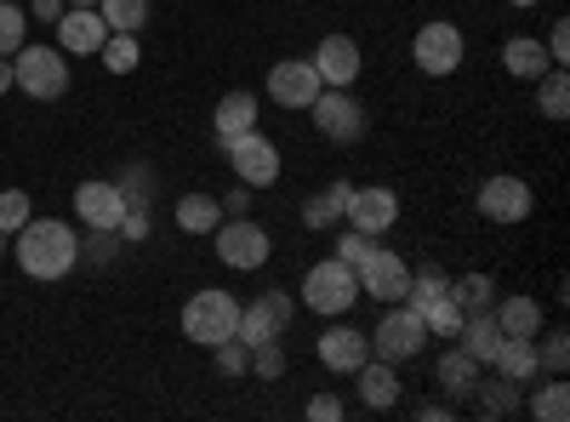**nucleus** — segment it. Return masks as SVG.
Returning <instances> with one entry per match:
<instances>
[{
  "label": "nucleus",
  "mask_w": 570,
  "mask_h": 422,
  "mask_svg": "<svg viewBox=\"0 0 570 422\" xmlns=\"http://www.w3.org/2000/svg\"><path fill=\"white\" fill-rule=\"evenodd\" d=\"M18 268L29 279H63L75 263H80V234L63 223V217H29L18 228Z\"/></svg>",
  "instance_id": "1"
},
{
  "label": "nucleus",
  "mask_w": 570,
  "mask_h": 422,
  "mask_svg": "<svg viewBox=\"0 0 570 422\" xmlns=\"http://www.w3.org/2000/svg\"><path fill=\"white\" fill-rule=\"evenodd\" d=\"M69 52L63 46H18L12 52V86L29 91L35 104H58L69 91Z\"/></svg>",
  "instance_id": "2"
},
{
  "label": "nucleus",
  "mask_w": 570,
  "mask_h": 422,
  "mask_svg": "<svg viewBox=\"0 0 570 422\" xmlns=\"http://www.w3.org/2000/svg\"><path fill=\"white\" fill-rule=\"evenodd\" d=\"M234 325H240V303H234L228 292H195L183 303V337L200 343V349H217L223 337H234Z\"/></svg>",
  "instance_id": "3"
},
{
  "label": "nucleus",
  "mask_w": 570,
  "mask_h": 422,
  "mask_svg": "<svg viewBox=\"0 0 570 422\" xmlns=\"http://www.w3.org/2000/svg\"><path fill=\"white\" fill-rule=\"evenodd\" d=\"M428 349V325L411 303H389V314L376 320V332H371V354L376 360H389V365H405Z\"/></svg>",
  "instance_id": "4"
},
{
  "label": "nucleus",
  "mask_w": 570,
  "mask_h": 422,
  "mask_svg": "<svg viewBox=\"0 0 570 422\" xmlns=\"http://www.w3.org/2000/svg\"><path fill=\"white\" fill-rule=\"evenodd\" d=\"M354 297H360V279H354V268L343 257H325V263H314L303 274V303L314 314H348Z\"/></svg>",
  "instance_id": "5"
},
{
  "label": "nucleus",
  "mask_w": 570,
  "mask_h": 422,
  "mask_svg": "<svg viewBox=\"0 0 570 422\" xmlns=\"http://www.w3.org/2000/svg\"><path fill=\"white\" fill-rule=\"evenodd\" d=\"M234 177L246 183V189H268V183H279V149H274V137H263L257 126L240 131V137H228L223 144Z\"/></svg>",
  "instance_id": "6"
},
{
  "label": "nucleus",
  "mask_w": 570,
  "mask_h": 422,
  "mask_svg": "<svg viewBox=\"0 0 570 422\" xmlns=\"http://www.w3.org/2000/svg\"><path fill=\"white\" fill-rule=\"evenodd\" d=\"M354 279H360V297H376L389 308V303H405V292H411V263L389 246H371V257L354 268Z\"/></svg>",
  "instance_id": "7"
},
{
  "label": "nucleus",
  "mask_w": 570,
  "mask_h": 422,
  "mask_svg": "<svg viewBox=\"0 0 570 422\" xmlns=\"http://www.w3.org/2000/svg\"><path fill=\"white\" fill-rule=\"evenodd\" d=\"M462 52H468V40H462V29L445 23V18L422 23V29H416V46H411L416 69L434 75V80H440V75H456V69H462Z\"/></svg>",
  "instance_id": "8"
},
{
  "label": "nucleus",
  "mask_w": 570,
  "mask_h": 422,
  "mask_svg": "<svg viewBox=\"0 0 570 422\" xmlns=\"http://www.w3.org/2000/svg\"><path fill=\"white\" fill-rule=\"evenodd\" d=\"M212 234H217V257H223L228 268H263L268 252H274L268 228L252 223V217H228V223H217Z\"/></svg>",
  "instance_id": "9"
},
{
  "label": "nucleus",
  "mask_w": 570,
  "mask_h": 422,
  "mask_svg": "<svg viewBox=\"0 0 570 422\" xmlns=\"http://www.w3.org/2000/svg\"><path fill=\"white\" fill-rule=\"evenodd\" d=\"M292 314H297V303L285 297V292H263L257 303H246V308H240V325H234V337H240L246 349L274 343V337H285V325H292Z\"/></svg>",
  "instance_id": "10"
},
{
  "label": "nucleus",
  "mask_w": 570,
  "mask_h": 422,
  "mask_svg": "<svg viewBox=\"0 0 570 422\" xmlns=\"http://www.w3.org/2000/svg\"><path fill=\"white\" fill-rule=\"evenodd\" d=\"M308 120L320 126V137H331V144H354V137L365 131V115H360V104L348 98L343 86H325L320 98L308 104Z\"/></svg>",
  "instance_id": "11"
},
{
  "label": "nucleus",
  "mask_w": 570,
  "mask_h": 422,
  "mask_svg": "<svg viewBox=\"0 0 570 422\" xmlns=\"http://www.w3.org/2000/svg\"><path fill=\"white\" fill-rule=\"evenodd\" d=\"M320 91H325V80L314 75L308 58H279V63L268 69V98H274L279 109H308Z\"/></svg>",
  "instance_id": "12"
},
{
  "label": "nucleus",
  "mask_w": 570,
  "mask_h": 422,
  "mask_svg": "<svg viewBox=\"0 0 570 422\" xmlns=\"http://www.w3.org/2000/svg\"><path fill=\"white\" fill-rule=\"evenodd\" d=\"M480 212H485L491 223H525V217L537 212V195H531L525 177H485Z\"/></svg>",
  "instance_id": "13"
},
{
  "label": "nucleus",
  "mask_w": 570,
  "mask_h": 422,
  "mask_svg": "<svg viewBox=\"0 0 570 422\" xmlns=\"http://www.w3.org/2000/svg\"><path fill=\"white\" fill-rule=\"evenodd\" d=\"M348 228H365V234H389L400 223V195L383 189V183H371V189H354L348 206H343Z\"/></svg>",
  "instance_id": "14"
},
{
  "label": "nucleus",
  "mask_w": 570,
  "mask_h": 422,
  "mask_svg": "<svg viewBox=\"0 0 570 422\" xmlns=\"http://www.w3.org/2000/svg\"><path fill=\"white\" fill-rule=\"evenodd\" d=\"M308 63H314V75H320L325 86H343V91H348V86L360 80V40H354V35H325L320 52H314Z\"/></svg>",
  "instance_id": "15"
},
{
  "label": "nucleus",
  "mask_w": 570,
  "mask_h": 422,
  "mask_svg": "<svg viewBox=\"0 0 570 422\" xmlns=\"http://www.w3.org/2000/svg\"><path fill=\"white\" fill-rule=\"evenodd\" d=\"M75 212L86 228H120L126 217V195H120V183H104V177H91L75 189Z\"/></svg>",
  "instance_id": "16"
},
{
  "label": "nucleus",
  "mask_w": 570,
  "mask_h": 422,
  "mask_svg": "<svg viewBox=\"0 0 570 422\" xmlns=\"http://www.w3.org/2000/svg\"><path fill=\"white\" fill-rule=\"evenodd\" d=\"M104 40H109V23H104L98 7H63V18H58V46H63V52L91 58Z\"/></svg>",
  "instance_id": "17"
},
{
  "label": "nucleus",
  "mask_w": 570,
  "mask_h": 422,
  "mask_svg": "<svg viewBox=\"0 0 570 422\" xmlns=\"http://www.w3.org/2000/svg\"><path fill=\"white\" fill-rule=\"evenodd\" d=\"M365 360H371V337L354 332V325H331V332L320 337V365H325V371H343V377H354Z\"/></svg>",
  "instance_id": "18"
},
{
  "label": "nucleus",
  "mask_w": 570,
  "mask_h": 422,
  "mask_svg": "<svg viewBox=\"0 0 570 422\" xmlns=\"http://www.w3.org/2000/svg\"><path fill=\"white\" fill-rule=\"evenodd\" d=\"M354 383H360V400L371 405V411H389V405H400V371L389 365V360H365L360 371H354Z\"/></svg>",
  "instance_id": "19"
},
{
  "label": "nucleus",
  "mask_w": 570,
  "mask_h": 422,
  "mask_svg": "<svg viewBox=\"0 0 570 422\" xmlns=\"http://www.w3.org/2000/svg\"><path fill=\"white\" fill-rule=\"evenodd\" d=\"M257 115H263V104L252 98V91H223V98H217V115H212L217 144H228V137L252 131V126H257Z\"/></svg>",
  "instance_id": "20"
},
{
  "label": "nucleus",
  "mask_w": 570,
  "mask_h": 422,
  "mask_svg": "<svg viewBox=\"0 0 570 422\" xmlns=\"http://www.w3.org/2000/svg\"><path fill=\"white\" fill-rule=\"evenodd\" d=\"M497 343H502V325H497L491 308H485V314H462V325H456V349H462V354H473L480 365H491Z\"/></svg>",
  "instance_id": "21"
},
{
  "label": "nucleus",
  "mask_w": 570,
  "mask_h": 422,
  "mask_svg": "<svg viewBox=\"0 0 570 422\" xmlns=\"http://www.w3.org/2000/svg\"><path fill=\"white\" fill-rule=\"evenodd\" d=\"M502 63H508V75H513V80H542V75L553 69L548 46H542V40H531V35H513V40L502 46Z\"/></svg>",
  "instance_id": "22"
},
{
  "label": "nucleus",
  "mask_w": 570,
  "mask_h": 422,
  "mask_svg": "<svg viewBox=\"0 0 570 422\" xmlns=\"http://www.w3.org/2000/svg\"><path fill=\"white\" fill-rule=\"evenodd\" d=\"M491 365H497V377H508V383H531L537 377V337H502Z\"/></svg>",
  "instance_id": "23"
},
{
  "label": "nucleus",
  "mask_w": 570,
  "mask_h": 422,
  "mask_svg": "<svg viewBox=\"0 0 570 422\" xmlns=\"http://www.w3.org/2000/svg\"><path fill=\"white\" fill-rule=\"evenodd\" d=\"M480 360H473V354H462V349H451L445 360H440V371H434V383L445 389V400H468L473 389H480Z\"/></svg>",
  "instance_id": "24"
},
{
  "label": "nucleus",
  "mask_w": 570,
  "mask_h": 422,
  "mask_svg": "<svg viewBox=\"0 0 570 422\" xmlns=\"http://www.w3.org/2000/svg\"><path fill=\"white\" fill-rule=\"evenodd\" d=\"M497 325H502V337H537L542 332V303L537 297H502L491 303Z\"/></svg>",
  "instance_id": "25"
},
{
  "label": "nucleus",
  "mask_w": 570,
  "mask_h": 422,
  "mask_svg": "<svg viewBox=\"0 0 570 422\" xmlns=\"http://www.w3.org/2000/svg\"><path fill=\"white\" fill-rule=\"evenodd\" d=\"M223 223V200L217 195H183L177 200V228L183 234H212Z\"/></svg>",
  "instance_id": "26"
},
{
  "label": "nucleus",
  "mask_w": 570,
  "mask_h": 422,
  "mask_svg": "<svg viewBox=\"0 0 570 422\" xmlns=\"http://www.w3.org/2000/svg\"><path fill=\"white\" fill-rule=\"evenodd\" d=\"M451 297H456L462 314H485L497 303V279L491 274H462V279H451Z\"/></svg>",
  "instance_id": "27"
},
{
  "label": "nucleus",
  "mask_w": 570,
  "mask_h": 422,
  "mask_svg": "<svg viewBox=\"0 0 570 422\" xmlns=\"http://www.w3.org/2000/svg\"><path fill=\"white\" fill-rule=\"evenodd\" d=\"M348 195H354V183H331V189H325V195H314V200L303 206V223H308V228H331V223H337V217H343V206H348Z\"/></svg>",
  "instance_id": "28"
},
{
  "label": "nucleus",
  "mask_w": 570,
  "mask_h": 422,
  "mask_svg": "<svg viewBox=\"0 0 570 422\" xmlns=\"http://www.w3.org/2000/svg\"><path fill=\"white\" fill-rule=\"evenodd\" d=\"M98 12H104L109 35H137L149 23V0H98Z\"/></svg>",
  "instance_id": "29"
},
{
  "label": "nucleus",
  "mask_w": 570,
  "mask_h": 422,
  "mask_svg": "<svg viewBox=\"0 0 570 422\" xmlns=\"http://www.w3.org/2000/svg\"><path fill=\"white\" fill-rule=\"evenodd\" d=\"M537 104H542L548 120H564V115H570V75H564L559 63L537 80Z\"/></svg>",
  "instance_id": "30"
},
{
  "label": "nucleus",
  "mask_w": 570,
  "mask_h": 422,
  "mask_svg": "<svg viewBox=\"0 0 570 422\" xmlns=\"http://www.w3.org/2000/svg\"><path fill=\"white\" fill-rule=\"evenodd\" d=\"M416 314H422V325H428V337H456V325H462V308H456L451 292H440L434 303H422Z\"/></svg>",
  "instance_id": "31"
},
{
  "label": "nucleus",
  "mask_w": 570,
  "mask_h": 422,
  "mask_svg": "<svg viewBox=\"0 0 570 422\" xmlns=\"http://www.w3.org/2000/svg\"><path fill=\"white\" fill-rule=\"evenodd\" d=\"M98 58H104V69H109V75H131V69L142 63L137 35H109V40L98 46Z\"/></svg>",
  "instance_id": "32"
},
{
  "label": "nucleus",
  "mask_w": 570,
  "mask_h": 422,
  "mask_svg": "<svg viewBox=\"0 0 570 422\" xmlns=\"http://www.w3.org/2000/svg\"><path fill=\"white\" fill-rule=\"evenodd\" d=\"M531 416L537 422H564L570 416V383H542L531 394Z\"/></svg>",
  "instance_id": "33"
},
{
  "label": "nucleus",
  "mask_w": 570,
  "mask_h": 422,
  "mask_svg": "<svg viewBox=\"0 0 570 422\" xmlns=\"http://www.w3.org/2000/svg\"><path fill=\"white\" fill-rule=\"evenodd\" d=\"M23 35H29V12L12 7V0H0V58H12L23 46Z\"/></svg>",
  "instance_id": "34"
},
{
  "label": "nucleus",
  "mask_w": 570,
  "mask_h": 422,
  "mask_svg": "<svg viewBox=\"0 0 570 422\" xmlns=\"http://www.w3.org/2000/svg\"><path fill=\"white\" fill-rule=\"evenodd\" d=\"M473 394H480V411H485V416H497V422H502V416H513V405H519V383H508V377H502V383H491V389H473Z\"/></svg>",
  "instance_id": "35"
},
{
  "label": "nucleus",
  "mask_w": 570,
  "mask_h": 422,
  "mask_svg": "<svg viewBox=\"0 0 570 422\" xmlns=\"http://www.w3.org/2000/svg\"><path fill=\"white\" fill-rule=\"evenodd\" d=\"M29 217H35V206H29L23 189H7V195H0V234H18Z\"/></svg>",
  "instance_id": "36"
},
{
  "label": "nucleus",
  "mask_w": 570,
  "mask_h": 422,
  "mask_svg": "<svg viewBox=\"0 0 570 422\" xmlns=\"http://www.w3.org/2000/svg\"><path fill=\"white\" fill-rule=\"evenodd\" d=\"M217 371H223V377H246V371H252V349L240 337H223L217 343Z\"/></svg>",
  "instance_id": "37"
},
{
  "label": "nucleus",
  "mask_w": 570,
  "mask_h": 422,
  "mask_svg": "<svg viewBox=\"0 0 570 422\" xmlns=\"http://www.w3.org/2000/svg\"><path fill=\"white\" fill-rule=\"evenodd\" d=\"M252 371H257L263 383L285 377V349H279V337H274V343H257V349H252Z\"/></svg>",
  "instance_id": "38"
},
{
  "label": "nucleus",
  "mask_w": 570,
  "mask_h": 422,
  "mask_svg": "<svg viewBox=\"0 0 570 422\" xmlns=\"http://www.w3.org/2000/svg\"><path fill=\"white\" fill-rule=\"evenodd\" d=\"M537 365H548L553 377H564V365H570V337H564V332H548L542 349H537Z\"/></svg>",
  "instance_id": "39"
},
{
  "label": "nucleus",
  "mask_w": 570,
  "mask_h": 422,
  "mask_svg": "<svg viewBox=\"0 0 570 422\" xmlns=\"http://www.w3.org/2000/svg\"><path fill=\"white\" fill-rule=\"evenodd\" d=\"M371 246H376V234H365V228H348L343 241H337V257H343L348 268H360V263L371 257Z\"/></svg>",
  "instance_id": "40"
},
{
  "label": "nucleus",
  "mask_w": 570,
  "mask_h": 422,
  "mask_svg": "<svg viewBox=\"0 0 570 422\" xmlns=\"http://www.w3.org/2000/svg\"><path fill=\"white\" fill-rule=\"evenodd\" d=\"M343 411H348V405H343L337 394H314V400H308V416H314V422H337Z\"/></svg>",
  "instance_id": "41"
},
{
  "label": "nucleus",
  "mask_w": 570,
  "mask_h": 422,
  "mask_svg": "<svg viewBox=\"0 0 570 422\" xmlns=\"http://www.w3.org/2000/svg\"><path fill=\"white\" fill-rule=\"evenodd\" d=\"M542 46H548V58H553V63H559V69H564V63H570V29H564V18H559V23H553V35H548V40H542Z\"/></svg>",
  "instance_id": "42"
},
{
  "label": "nucleus",
  "mask_w": 570,
  "mask_h": 422,
  "mask_svg": "<svg viewBox=\"0 0 570 422\" xmlns=\"http://www.w3.org/2000/svg\"><path fill=\"white\" fill-rule=\"evenodd\" d=\"M223 200V217H246L252 212V189H246V183H240V189H228V195H217Z\"/></svg>",
  "instance_id": "43"
},
{
  "label": "nucleus",
  "mask_w": 570,
  "mask_h": 422,
  "mask_svg": "<svg viewBox=\"0 0 570 422\" xmlns=\"http://www.w3.org/2000/svg\"><path fill=\"white\" fill-rule=\"evenodd\" d=\"M35 18L40 23H58L63 18V0H35Z\"/></svg>",
  "instance_id": "44"
},
{
  "label": "nucleus",
  "mask_w": 570,
  "mask_h": 422,
  "mask_svg": "<svg viewBox=\"0 0 570 422\" xmlns=\"http://www.w3.org/2000/svg\"><path fill=\"white\" fill-rule=\"evenodd\" d=\"M416 416H422V422H440V416H451V405H440V400H428V405H416Z\"/></svg>",
  "instance_id": "45"
},
{
  "label": "nucleus",
  "mask_w": 570,
  "mask_h": 422,
  "mask_svg": "<svg viewBox=\"0 0 570 422\" xmlns=\"http://www.w3.org/2000/svg\"><path fill=\"white\" fill-rule=\"evenodd\" d=\"M0 91H12V63L0 58Z\"/></svg>",
  "instance_id": "46"
},
{
  "label": "nucleus",
  "mask_w": 570,
  "mask_h": 422,
  "mask_svg": "<svg viewBox=\"0 0 570 422\" xmlns=\"http://www.w3.org/2000/svg\"><path fill=\"white\" fill-rule=\"evenodd\" d=\"M63 7H98V0H63Z\"/></svg>",
  "instance_id": "47"
},
{
  "label": "nucleus",
  "mask_w": 570,
  "mask_h": 422,
  "mask_svg": "<svg viewBox=\"0 0 570 422\" xmlns=\"http://www.w3.org/2000/svg\"><path fill=\"white\" fill-rule=\"evenodd\" d=\"M508 7H537V0H508Z\"/></svg>",
  "instance_id": "48"
},
{
  "label": "nucleus",
  "mask_w": 570,
  "mask_h": 422,
  "mask_svg": "<svg viewBox=\"0 0 570 422\" xmlns=\"http://www.w3.org/2000/svg\"><path fill=\"white\" fill-rule=\"evenodd\" d=\"M0 257H7V234H0Z\"/></svg>",
  "instance_id": "49"
}]
</instances>
